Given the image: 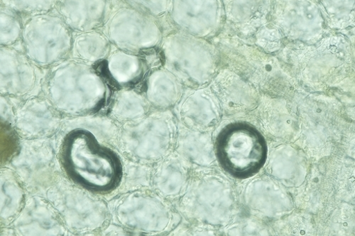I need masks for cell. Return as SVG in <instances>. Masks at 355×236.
Instances as JSON below:
<instances>
[{
  "instance_id": "2",
  "label": "cell",
  "mask_w": 355,
  "mask_h": 236,
  "mask_svg": "<svg viewBox=\"0 0 355 236\" xmlns=\"http://www.w3.org/2000/svg\"><path fill=\"white\" fill-rule=\"evenodd\" d=\"M217 153L223 167L239 178L257 172L266 156L263 137L246 125L232 126L225 129L217 142Z\"/></svg>"
},
{
  "instance_id": "1",
  "label": "cell",
  "mask_w": 355,
  "mask_h": 236,
  "mask_svg": "<svg viewBox=\"0 0 355 236\" xmlns=\"http://www.w3.org/2000/svg\"><path fill=\"white\" fill-rule=\"evenodd\" d=\"M63 158L72 178L88 188L105 191L120 181L119 160L86 131L78 130L68 136Z\"/></svg>"
}]
</instances>
